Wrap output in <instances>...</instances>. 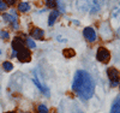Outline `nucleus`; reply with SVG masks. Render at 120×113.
<instances>
[{
    "label": "nucleus",
    "mask_w": 120,
    "mask_h": 113,
    "mask_svg": "<svg viewBox=\"0 0 120 113\" xmlns=\"http://www.w3.org/2000/svg\"><path fill=\"white\" fill-rule=\"evenodd\" d=\"M72 90L83 101L91 99L95 91V83L91 76L84 70H78L73 77Z\"/></svg>",
    "instance_id": "1"
},
{
    "label": "nucleus",
    "mask_w": 120,
    "mask_h": 113,
    "mask_svg": "<svg viewBox=\"0 0 120 113\" xmlns=\"http://www.w3.org/2000/svg\"><path fill=\"white\" fill-rule=\"evenodd\" d=\"M76 5L79 11L94 15L101 11V8L103 6V1L102 0H77Z\"/></svg>",
    "instance_id": "2"
},
{
    "label": "nucleus",
    "mask_w": 120,
    "mask_h": 113,
    "mask_svg": "<svg viewBox=\"0 0 120 113\" xmlns=\"http://www.w3.org/2000/svg\"><path fill=\"white\" fill-rule=\"evenodd\" d=\"M107 75H108V78L111 81V86L112 87H118L119 83H120V74L119 71L114 67H109L107 70Z\"/></svg>",
    "instance_id": "3"
},
{
    "label": "nucleus",
    "mask_w": 120,
    "mask_h": 113,
    "mask_svg": "<svg viewBox=\"0 0 120 113\" xmlns=\"http://www.w3.org/2000/svg\"><path fill=\"white\" fill-rule=\"evenodd\" d=\"M96 58L98 61H101V63H108L109 59H111V53H109V51L105 47H100L97 49V53H96Z\"/></svg>",
    "instance_id": "4"
},
{
    "label": "nucleus",
    "mask_w": 120,
    "mask_h": 113,
    "mask_svg": "<svg viewBox=\"0 0 120 113\" xmlns=\"http://www.w3.org/2000/svg\"><path fill=\"white\" fill-rule=\"evenodd\" d=\"M83 35H84L85 40L89 41V42H95V41L97 40L96 31L94 30V28H91V27H86V28L83 30Z\"/></svg>",
    "instance_id": "5"
},
{
    "label": "nucleus",
    "mask_w": 120,
    "mask_h": 113,
    "mask_svg": "<svg viewBox=\"0 0 120 113\" xmlns=\"http://www.w3.org/2000/svg\"><path fill=\"white\" fill-rule=\"evenodd\" d=\"M3 18H4V20H5L6 23L11 24V27H12L15 30H17V29L19 28L17 16H15V15H10V13H4V15H3Z\"/></svg>",
    "instance_id": "6"
},
{
    "label": "nucleus",
    "mask_w": 120,
    "mask_h": 113,
    "mask_svg": "<svg viewBox=\"0 0 120 113\" xmlns=\"http://www.w3.org/2000/svg\"><path fill=\"white\" fill-rule=\"evenodd\" d=\"M17 58H18V60L21 61V63H28V61H30V59H31V53H30L29 49L23 48L22 51L18 52Z\"/></svg>",
    "instance_id": "7"
},
{
    "label": "nucleus",
    "mask_w": 120,
    "mask_h": 113,
    "mask_svg": "<svg viewBox=\"0 0 120 113\" xmlns=\"http://www.w3.org/2000/svg\"><path fill=\"white\" fill-rule=\"evenodd\" d=\"M12 51H16V52H19V51H22L23 48H24V46H25V42L22 40V37H19V36H17V37H15L13 39V41H12Z\"/></svg>",
    "instance_id": "8"
},
{
    "label": "nucleus",
    "mask_w": 120,
    "mask_h": 113,
    "mask_svg": "<svg viewBox=\"0 0 120 113\" xmlns=\"http://www.w3.org/2000/svg\"><path fill=\"white\" fill-rule=\"evenodd\" d=\"M30 36L33 39H36V40H42L43 36H45V31L40 28H34L31 31H30Z\"/></svg>",
    "instance_id": "9"
},
{
    "label": "nucleus",
    "mask_w": 120,
    "mask_h": 113,
    "mask_svg": "<svg viewBox=\"0 0 120 113\" xmlns=\"http://www.w3.org/2000/svg\"><path fill=\"white\" fill-rule=\"evenodd\" d=\"M111 113H120V95L113 101L111 106Z\"/></svg>",
    "instance_id": "10"
},
{
    "label": "nucleus",
    "mask_w": 120,
    "mask_h": 113,
    "mask_svg": "<svg viewBox=\"0 0 120 113\" xmlns=\"http://www.w3.org/2000/svg\"><path fill=\"white\" fill-rule=\"evenodd\" d=\"M58 17H59V11H58V10H53V11L51 12V15H49L48 24L49 25H53L55 23V20L58 19Z\"/></svg>",
    "instance_id": "11"
},
{
    "label": "nucleus",
    "mask_w": 120,
    "mask_h": 113,
    "mask_svg": "<svg viewBox=\"0 0 120 113\" xmlns=\"http://www.w3.org/2000/svg\"><path fill=\"white\" fill-rule=\"evenodd\" d=\"M18 11L22 12V13H25L28 11H30V5L26 3V1H23L18 5Z\"/></svg>",
    "instance_id": "12"
},
{
    "label": "nucleus",
    "mask_w": 120,
    "mask_h": 113,
    "mask_svg": "<svg viewBox=\"0 0 120 113\" xmlns=\"http://www.w3.org/2000/svg\"><path fill=\"white\" fill-rule=\"evenodd\" d=\"M112 17L114 18H120V4L114 6V8L112 10Z\"/></svg>",
    "instance_id": "13"
},
{
    "label": "nucleus",
    "mask_w": 120,
    "mask_h": 113,
    "mask_svg": "<svg viewBox=\"0 0 120 113\" xmlns=\"http://www.w3.org/2000/svg\"><path fill=\"white\" fill-rule=\"evenodd\" d=\"M37 113H49L48 107H47L45 104H40V105L37 106Z\"/></svg>",
    "instance_id": "14"
},
{
    "label": "nucleus",
    "mask_w": 120,
    "mask_h": 113,
    "mask_svg": "<svg viewBox=\"0 0 120 113\" xmlns=\"http://www.w3.org/2000/svg\"><path fill=\"white\" fill-rule=\"evenodd\" d=\"M24 42H25V45H26V46H28L29 48H31V49L36 47L35 42H34V41H33L31 39H30V37H26V39H25V41H24Z\"/></svg>",
    "instance_id": "15"
},
{
    "label": "nucleus",
    "mask_w": 120,
    "mask_h": 113,
    "mask_svg": "<svg viewBox=\"0 0 120 113\" xmlns=\"http://www.w3.org/2000/svg\"><path fill=\"white\" fill-rule=\"evenodd\" d=\"M64 55L65 57H67V58H71V57H73L75 55V51L73 49H71V48H67V49H64Z\"/></svg>",
    "instance_id": "16"
},
{
    "label": "nucleus",
    "mask_w": 120,
    "mask_h": 113,
    "mask_svg": "<svg viewBox=\"0 0 120 113\" xmlns=\"http://www.w3.org/2000/svg\"><path fill=\"white\" fill-rule=\"evenodd\" d=\"M3 69L8 72V71H11L13 69V65H12V63H10V61H5V63L3 64Z\"/></svg>",
    "instance_id": "17"
},
{
    "label": "nucleus",
    "mask_w": 120,
    "mask_h": 113,
    "mask_svg": "<svg viewBox=\"0 0 120 113\" xmlns=\"http://www.w3.org/2000/svg\"><path fill=\"white\" fill-rule=\"evenodd\" d=\"M46 5L51 8H55L58 6V3H56V0H46Z\"/></svg>",
    "instance_id": "18"
},
{
    "label": "nucleus",
    "mask_w": 120,
    "mask_h": 113,
    "mask_svg": "<svg viewBox=\"0 0 120 113\" xmlns=\"http://www.w3.org/2000/svg\"><path fill=\"white\" fill-rule=\"evenodd\" d=\"M0 37L4 39V40H7L10 37V34L8 31H5V30H3V31H0Z\"/></svg>",
    "instance_id": "19"
},
{
    "label": "nucleus",
    "mask_w": 120,
    "mask_h": 113,
    "mask_svg": "<svg viewBox=\"0 0 120 113\" xmlns=\"http://www.w3.org/2000/svg\"><path fill=\"white\" fill-rule=\"evenodd\" d=\"M6 8H7V4L3 0H0V11H5Z\"/></svg>",
    "instance_id": "20"
},
{
    "label": "nucleus",
    "mask_w": 120,
    "mask_h": 113,
    "mask_svg": "<svg viewBox=\"0 0 120 113\" xmlns=\"http://www.w3.org/2000/svg\"><path fill=\"white\" fill-rule=\"evenodd\" d=\"M5 3L7 4V6L10 5V6H13L16 3H17V0H5Z\"/></svg>",
    "instance_id": "21"
},
{
    "label": "nucleus",
    "mask_w": 120,
    "mask_h": 113,
    "mask_svg": "<svg viewBox=\"0 0 120 113\" xmlns=\"http://www.w3.org/2000/svg\"><path fill=\"white\" fill-rule=\"evenodd\" d=\"M118 34H119V36H120V28H119V30H118Z\"/></svg>",
    "instance_id": "22"
},
{
    "label": "nucleus",
    "mask_w": 120,
    "mask_h": 113,
    "mask_svg": "<svg viewBox=\"0 0 120 113\" xmlns=\"http://www.w3.org/2000/svg\"><path fill=\"white\" fill-rule=\"evenodd\" d=\"M6 113H13V112H6Z\"/></svg>",
    "instance_id": "23"
},
{
    "label": "nucleus",
    "mask_w": 120,
    "mask_h": 113,
    "mask_svg": "<svg viewBox=\"0 0 120 113\" xmlns=\"http://www.w3.org/2000/svg\"><path fill=\"white\" fill-rule=\"evenodd\" d=\"M0 54H1V49H0Z\"/></svg>",
    "instance_id": "24"
},
{
    "label": "nucleus",
    "mask_w": 120,
    "mask_h": 113,
    "mask_svg": "<svg viewBox=\"0 0 120 113\" xmlns=\"http://www.w3.org/2000/svg\"><path fill=\"white\" fill-rule=\"evenodd\" d=\"M53 113H55V112H53Z\"/></svg>",
    "instance_id": "25"
},
{
    "label": "nucleus",
    "mask_w": 120,
    "mask_h": 113,
    "mask_svg": "<svg viewBox=\"0 0 120 113\" xmlns=\"http://www.w3.org/2000/svg\"><path fill=\"white\" fill-rule=\"evenodd\" d=\"M26 113H29V112H26Z\"/></svg>",
    "instance_id": "26"
},
{
    "label": "nucleus",
    "mask_w": 120,
    "mask_h": 113,
    "mask_svg": "<svg viewBox=\"0 0 120 113\" xmlns=\"http://www.w3.org/2000/svg\"><path fill=\"white\" fill-rule=\"evenodd\" d=\"M119 84H120V83H119Z\"/></svg>",
    "instance_id": "27"
}]
</instances>
